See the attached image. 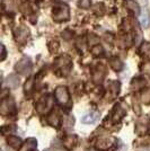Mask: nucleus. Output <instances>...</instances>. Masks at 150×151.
<instances>
[{
    "label": "nucleus",
    "instance_id": "nucleus-1",
    "mask_svg": "<svg viewBox=\"0 0 150 151\" xmlns=\"http://www.w3.org/2000/svg\"><path fill=\"white\" fill-rule=\"evenodd\" d=\"M54 106V99L52 95H45L43 96L36 104V111L40 114H46L51 112V109Z\"/></svg>",
    "mask_w": 150,
    "mask_h": 151
},
{
    "label": "nucleus",
    "instance_id": "nucleus-2",
    "mask_svg": "<svg viewBox=\"0 0 150 151\" xmlns=\"http://www.w3.org/2000/svg\"><path fill=\"white\" fill-rule=\"evenodd\" d=\"M70 18V14H69V7L64 4L58 5L53 8V19L56 23H62L67 22Z\"/></svg>",
    "mask_w": 150,
    "mask_h": 151
},
{
    "label": "nucleus",
    "instance_id": "nucleus-3",
    "mask_svg": "<svg viewBox=\"0 0 150 151\" xmlns=\"http://www.w3.org/2000/svg\"><path fill=\"white\" fill-rule=\"evenodd\" d=\"M54 96H56V101L61 106H69V104H70V95H69L67 87H64V86L56 87V91H54Z\"/></svg>",
    "mask_w": 150,
    "mask_h": 151
},
{
    "label": "nucleus",
    "instance_id": "nucleus-4",
    "mask_svg": "<svg viewBox=\"0 0 150 151\" xmlns=\"http://www.w3.org/2000/svg\"><path fill=\"white\" fill-rule=\"evenodd\" d=\"M54 63H56V69H58V71L62 76L68 75L70 69H71V65H72L71 60L67 55H62V57L58 58Z\"/></svg>",
    "mask_w": 150,
    "mask_h": 151
},
{
    "label": "nucleus",
    "instance_id": "nucleus-5",
    "mask_svg": "<svg viewBox=\"0 0 150 151\" xmlns=\"http://www.w3.org/2000/svg\"><path fill=\"white\" fill-rule=\"evenodd\" d=\"M150 129V119L148 116H140L136 123V133L138 135H144Z\"/></svg>",
    "mask_w": 150,
    "mask_h": 151
},
{
    "label": "nucleus",
    "instance_id": "nucleus-6",
    "mask_svg": "<svg viewBox=\"0 0 150 151\" xmlns=\"http://www.w3.org/2000/svg\"><path fill=\"white\" fill-rule=\"evenodd\" d=\"M15 69L18 72L19 75L22 76H27L31 73L32 71V62L28 58H24L22 60H19L18 62L16 63Z\"/></svg>",
    "mask_w": 150,
    "mask_h": 151
},
{
    "label": "nucleus",
    "instance_id": "nucleus-7",
    "mask_svg": "<svg viewBox=\"0 0 150 151\" xmlns=\"http://www.w3.org/2000/svg\"><path fill=\"white\" fill-rule=\"evenodd\" d=\"M116 143L115 138H108V137H104V138H100L97 143H96V148L98 150L102 151H107L110 148L114 147Z\"/></svg>",
    "mask_w": 150,
    "mask_h": 151
},
{
    "label": "nucleus",
    "instance_id": "nucleus-8",
    "mask_svg": "<svg viewBox=\"0 0 150 151\" xmlns=\"http://www.w3.org/2000/svg\"><path fill=\"white\" fill-rule=\"evenodd\" d=\"M15 111V104L10 98H2L1 105H0V113L2 115H8Z\"/></svg>",
    "mask_w": 150,
    "mask_h": 151
},
{
    "label": "nucleus",
    "instance_id": "nucleus-9",
    "mask_svg": "<svg viewBox=\"0 0 150 151\" xmlns=\"http://www.w3.org/2000/svg\"><path fill=\"white\" fill-rule=\"evenodd\" d=\"M120 91V82L119 81H111V83L108 85V88H107V95H108V98L113 99L115 98Z\"/></svg>",
    "mask_w": 150,
    "mask_h": 151
},
{
    "label": "nucleus",
    "instance_id": "nucleus-10",
    "mask_svg": "<svg viewBox=\"0 0 150 151\" xmlns=\"http://www.w3.org/2000/svg\"><path fill=\"white\" fill-rule=\"evenodd\" d=\"M104 75H105V68H104V65H102V64L96 65V68L93 71V79H94V81L96 83L102 82L103 78H104Z\"/></svg>",
    "mask_w": 150,
    "mask_h": 151
},
{
    "label": "nucleus",
    "instance_id": "nucleus-11",
    "mask_svg": "<svg viewBox=\"0 0 150 151\" xmlns=\"http://www.w3.org/2000/svg\"><path fill=\"white\" fill-rule=\"evenodd\" d=\"M125 114H126V112H125L124 108L121 106V105H116V106L114 107L113 113H112L113 122H119L121 119H123V117H124Z\"/></svg>",
    "mask_w": 150,
    "mask_h": 151
},
{
    "label": "nucleus",
    "instance_id": "nucleus-12",
    "mask_svg": "<svg viewBox=\"0 0 150 151\" xmlns=\"http://www.w3.org/2000/svg\"><path fill=\"white\" fill-rule=\"evenodd\" d=\"M78 145V138L76 135H67L63 140V145L64 148H67L68 150L74 149L76 145Z\"/></svg>",
    "mask_w": 150,
    "mask_h": 151
},
{
    "label": "nucleus",
    "instance_id": "nucleus-13",
    "mask_svg": "<svg viewBox=\"0 0 150 151\" xmlns=\"http://www.w3.org/2000/svg\"><path fill=\"white\" fill-rule=\"evenodd\" d=\"M36 145H38L36 139L30 138L25 143H23V145L19 148L18 151H34V149L36 148Z\"/></svg>",
    "mask_w": 150,
    "mask_h": 151
},
{
    "label": "nucleus",
    "instance_id": "nucleus-14",
    "mask_svg": "<svg viewBox=\"0 0 150 151\" xmlns=\"http://www.w3.org/2000/svg\"><path fill=\"white\" fill-rule=\"evenodd\" d=\"M7 143L10 145L12 148H20L23 145V141L22 139L18 138V137H15V135H8L7 137Z\"/></svg>",
    "mask_w": 150,
    "mask_h": 151
},
{
    "label": "nucleus",
    "instance_id": "nucleus-15",
    "mask_svg": "<svg viewBox=\"0 0 150 151\" xmlns=\"http://www.w3.org/2000/svg\"><path fill=\"white\" fill-rule=\"evenodd\" d=\"M48 122H49L50 125L54 126V127H58V126L60 125V116H59V114L56 113V111L52 112V113L48 116Z\"/></svg>",
    "mask_w": 150,
    "mask_h": 151
},
{
    "label": "nucleus",
    "instance_id": "nucleus-16",
    "mask_svg": "<svg viewBox=\"0 0 150 151\" xmlns=\"http://www.w3.org/2000/svg\"><path fill=\"white\" fill-rule=\"evenodd\" d=\"M27 35H28V29H26L24 27L17 29L16 31V40H17V42H24V41H26Z\"/></svg>",
    "mask_w": 150,
    "mask_h": 151
},
{
    "label": "nucleus",
    "instance_id": "nucleus-17",
    "mask_svg": "<svg viewBox=\"0 0 150 151\" xmlns=\"http://www.w3.org/2000/svg\"><path fill=\"white\" fill-rule=\"evenodd\" d=\"M7 85L10 87V88H17L19 86V78L15 75H10L7 78Z\"/></svg>",
    "mask_w": 150,
    "mask_h": 151
},
{
    "label": "nucleus",
    "instance_id": "nucleus-18",
    "mask_svg": "<svg viewBox=\"0 0 150 151\" xmlns=\"http://www.w3.org/2000/svg\"><path fill=\"white\" fill-rule=\"evenodd\" d=\"M98 113H88L87 115H85L84 117H82V122L85 123V124H93L95 123V121L98 119Z\"/></svg>",
    "mask_w": 150,
    "mask_h": 151
},
{
    "label": "nucleus",
    "instance_id": "nucleus-19",
    "mask_svg": "<svg viewBox=\"0 0 150 151\" xmlns=\"http://www.w3.org/2000/svg\"><path fill=\"white\" fill-rule=\"evenodd\" d=\"M139 22H140V25L142 26L144 28H147V27L149 26L150 18H149V14H148V12H144V13L140 15Z\"/></svg>",
    "mask_w": 150,
    "mask_h": 151
},
{
    "label": "nucleus",
    "instance_id": "nucleus-20",
    "mask_svg": "<svg viewBox=\"0 0 150 151\" xmlns=\"http://www.w3.org/2000/svg\"><path fill=\"white\" fill-rule=\"evenodd\" d=\"M125 6L128 7L129 9H131L132 12L134 13H139L140 9H139V6H138L137 1L136 0H125Z\"/></svg>",
    "mask_w": 150,
    "mask_h": 151
},
{
    "label": "nucleus",
    "instance_id": "nucleus-21",
    "mask_svg": "<svg viewBox=\"0 0 150 151\" xmlns=\"http://www.w3.org/2000/svg\"><path fill=\"white\" fill-rule=\"evenodd\" d=\"M111 67H112L115 71H120V70H122V68H123V63L121 62L119 59L115 58V59H112V60H111Z\"/></svg>",
    "mask_w": 150,
    "mask_h": 151
},
{
    "label": "nucleus",
    "instance_id": "nucleus-22",
    "mask_svg": "<svg viewBox=\"0 0 150 151\" xmlns=\"http://www.w3.org/2000/svg\"><path fill=\"white\" fill-rule=\"evenodd\" d=\"M144 83H146L144 80L140 79V78H137V79H134V80L132 81V88L138 90V89L142 88V87L144 86Z\"/></svg>",
    "mask_w": 150,
    "mask_h": 151
},
{
    "label": "nucleus",
    "instance_id": "nucleus-23",
    "mask_svg": "<svg viewBox=\"0 0 150 151\" xmlns=\"http://www.w3.org/2000/svg\"><path fill=\"white\" fill-rule=\"evenodd\" d=\"M140 52L144 55H150V43L149 42H144L140 46Z\"/></svg>",
    "mask_w": 150,
    "mask_h": 151
},
{
    "label": "nucleus",
    "instance_id": "nucleus-24",
    "mask_svg": "<svg viewBox=\"0 0 150 151\" xmlns=\"http://www.w3.org/2000/svg\"><path fill=\"white\" fill-rule=\"evenodd\" d=\"M92 53H93V55H95V57H100V55H102L104 53V49L100 45H95L94 47L92 49Z\"/></svg>",
    "mask_w": 150,
    "mask_h": 151
},
{
    "label": "nucleus",
    "instance_id": "nucleus-25",
    "mask_svg": "<svg viewBox=\"0 0 150 151\" xmlns=\"http://www.w3.org/2000/svg\"><path fill=\"white\" fill-rule=\"evenodd\" d=\"M141 70H142V72H144V75L149 76V77H150V61L144 62V64H142V68H141Z\"/></svg>",
    "mask_w": 150,
    "mask_h": 151
},
{
    "label": "nucleus",
    "instance_id": "nucleus-26",
    "mask_svg": "<svg viewBox=\"0 0 150 151\" xmlns=\"http://www.w3.org/2000/svg\"><path fill=\"white\" fill-rule=\"evenodd\" d=\"M32 88H33V78L28 79V80L26 81V83H25V91H26V93H30Z\"/></svg>",
    "mask_w": 150,
    "mask_h": 151
},
{
    "label": "nucleus",
    "instance_id": "nucleus-27",
    "mask_svg": "<svg viewBox=\"0 0 150 151\" xmlns=\"http://www.w3.org/2000/svg\"><path fill=\"white\" fill-rule=\"evenodd\" d=\"M79 6L84 8V9H87L90 7V0H80L79 1Z\"/></svg>",
    "mask_w": 150,
    "mask_h": 151
},
{
    "label": "nucleus",
    "instance_id": "nucleus-28",
    "mask_svg": "<svg viewBox=\"0 0 150 151\" xmlns=\"http://www.w3.org/2000/svg\"><path fill=\"white\" fill-rule=\"evenodd\" d=\"M142 101H144V103H146V104H149L150 103V90L146 91V93L142 95Z\"/></svg>",
    "mask_w": 150,
    "mask_h": 151
},
{
    "label": "nucleus",
    "instance_id": "nucleus-29",
    "mask_svg": "<svg viewBox=\"0 0 150 151\" xmlns=\"http://www.w3.org/2000/svg\"><path fill=\"white\" fill-rule=\"evenodd\" d=\"M6 55H7L6 47H5V45H1V55H0V59H1V61H4V60L6 59Z\"/></svg>",
    "mask_w": 150,
    "mask_h": 151
},
{
    "label": "nucleus",
    "instance_id": "nucleus-30",
    "mask_svg": "<svg viewBox=\"0 0 150 151\" xmlns=\"http://www.w3.org/2000/svg\"><path fill=\"white\" fill-rule=\"evenodd\" d=\"M34 151H36V150H34Z\"/></svg>",
    "mask_w": 150,
    "mask_h": 151
}]
</instances>
